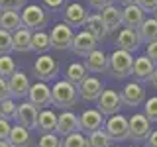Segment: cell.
<instances>
[{
	"mask_svg": "<svg viewBox=\"0 0 157 147\" xmlns=\"http://www.w3.org/2000/svg\"><path fill=\"white\" fill-rule=\"evenodd\" d=\"M86 141H88V147H110L112 145V139L108 137V134L104 131V127L92 131V134H88Z\"/></svg>",
	"mask_w": 157,
	"mask_h": 147,
	"instance_id": "obj_31",
	"label": "cell"
},
{
	"mask_svg": "<svg viewBox=\"0 0 157 147\" xmlns=\"http://www.w3.org/2000/svg\"><path fill=\"white\" fill-rule=\"evenodd\" d=\"M104 122H106V118L102 116L96 108H88V110H85L78 116L81 131H85V134H92V131H96V130H102V127H104Z\"/></svg>",
	"mask_w": 157,
	"mask_h": 147,
	"instance_id": "obj_13",
	"label": "cell"
},
{
	"mask_svg": "<svg viewBox=\"0 0 157 147\" xmlns=\"http://www.w3.org/2000/svg\"><path fill=\"white\" fill-rule=\"evenodd\" d=\"M102 90H104V85H102L100 78L88 75L85 81L81 82V86H78V96L86 102H96L98 98H100Z\"/></svg>",
	"mask_w": 157,
	"mask_h": 147,
	"instance_id": "obj_14",
	"label": "cell"
},
{
	"mask_svg": "<svg viewBox=\"0 0 157 147\" xmlns=\"http://www.w3.org/2000/svg\"><path fill=\"white\" fill-rule=\"evenodd\" d=\"M132 69H134V57H132V53L124 51V49H116L114 53H110V57H108V73L114 78L130 77Z\"/></svg>",
	"mask_w": 157,
	"mask_h": 147,
	"instance_id": "obj_2",
	"label": "cell"
},
{
	"mask_svg": "<svg viewBox=\"0 0 157 147\" xmlns=\"http://www.w3.org/2000/svg\"><path fill=\"white\" fill-rule=\"evenodd\" d=\"M75 131H81V124H78V116L73 114L71 110H63L61 114L57 116V127H55V134L59 137H65L71 135Z\"/></svg>",
	"mask_w": 157,
	"mask_h": 147,
	"instance_id": "obj_12",
	"label": "cell"
},
{
	"mask_svg": "<svg viewBox=\"0 0 157 147\" xmlns=\"http://www.w3.org/2000/svg\"><path fill=\"white\" fill-rule=\"evenodd\" d=\"M51 47V39H49V33H45V32H36L32 36V51H36V53H45L47 49Z\"/></svg>",
	"mask_w": 157,
	"mask_h": 147,
	"instance_id": "obj_30",
	"label": "cell"
},
{
	"mask_svg": "<svg viewBox=\"0 0 157 147\" xmlns=\"http://www.w3.org/2000/svg\"><path fill=\"white\" fill-rule=\"evenodd\" d=\"M122 6H132V4H137V0H118Z\"/></svg>",
	"mask_w": 157,
	"mask_h": 147,
	"instance_id": "obj_47",
	"label": "cell"
},
{
	"mask_svg": "<svg viewBox=\"0 0 157 147\" xmlns=\"http://www.w3.org/2000/svg\"><path fill=\"white\" fill-rule=\"evenodd\" d=\"M137 36L145 43L157 41V18H145L144 24L137 28Z\"/></svg>",
	"mask_w": 157,
	"mask_h": 147,
	"instance_id": "obj_28",
	"label": "cell"
},
{
	"mask_svg": "<svg viewBox=\"0 0 157 147\" xmlns=\"http://www.w3.org/2000/svg\"><path fill=\"white\" fill-rule=\"evenodd\" d=\"M32 29L28 28H22L18 32L12 33V39H14V51L18 53H26V51H32Z\"/></svg>",
	"mask_w": 157,
	"mask_h": 147,
	"instance_id": "obj_26",
	"label": "cell"
},
{
	"mask_svg": "<svg viewBox=\"0 0 157 147\" xmlns=\"http://www.w3.org/2000/svg\"><path fill=\"white\" fill-rule=\"evenodd\" d=\"M51 98H53V106H59L63 110H69L78 102V86H75L73 82H69L67 78L57 81L51 86Z\"/></svg>",
	"mask_w": 157,
	"mask_h": 147,
	"instance_id": "obj_1",
	"label": "cell"
},
{
	"mask_svg": "<svg viewBox=\"0 0 157 147\" xmlns=\"http://www.w3.org/2000/svg\"><path fill=\"white\" fill-rule=\"evenodd\" d=\"M88 4H90L94 10H104L112 4V0H88Z\"/></svg>",
	"mask_w": 157,
	"mask_h": 147,
	"instance_id": "obj_43",
	"label": "cell"
},
{
	"mask_svg": "<svg viewBox=\"0 0 157 147\" xmlns=\"http://www.w3.org/2000/svg\"><path fill=\"white\" fill-rule=\"evenodd\" d=\"M63 2H65V0H43V4H45L47 8H53V10L61 8V6H63Z\"/></svg>",
	"mask_w": 157,
	"mask_h": 147,
	"instance_id": "obj_45",
	"label": "cell"
},
{
	"mask_svg": "<svg viewBox=\"0 0 157 147\" xmlns=\"http://www.w3.org/2000/svg\"><path fill=\"white\" fill-rule=\"evenodd\" d=\"M120 96H122V102H124L126 106L137 108V106L145 104V90L140 82H128V85L122 88Z\"/></svg>",
	"mask_w": 157,
	"mask_h": 147,
	"instance_id": "obj_15",
	"label": "cell"
},
{
	"mask_svg": "<svg viewBox=\"0 0 157 147\" xmlns=\"http://www.w3.org/2000/svg\"><path fill=\"white\" fill-rule=\"evenodd\" d=\"M63 16H65L67 26H71V28H85V22H86L88 14H86V10H85L82 4L73 2V4H69V6L65 8Z\"/></svg>",
	"mask_w": 157,
	"mask_h": 147,
	"instance_id": "obj_18",
	"label": "cell"
},
{
	"mask_svg": "<svg viewBox=\"0 0 157 147\" xmlns=\"http://www.w3.org/2000/svg\"><path fill=\"white\" fill-rule=\"evenodd\" d=\"M20 16H22L24 28H28V29L39 32L41 28L47 26V12L41 6H37V4H28V6L22 10Z\"/></svg>",
	"mask_w": 157,
	"mask_h": 147,
	"instance_id": "obj_6",
	"label": "cell"
},
{
	"mask_svg": "<svg viewBox=\"0 0 157 147\" xmlns=\"http://www.w3.org/2000/svg\"><path fill=\"white\" fill-rule=\"evenodd\" d=\"M8 143L12 147H32V134L29 130H26L24 126H12V131H10Z\"/></svg>",
	"mask_w": 157,
	"mask_h": 147,
	"instance_id": "obj_25",
	"label": "cell"
},
{
	"mask_svg": "<svg viewBox=\"0 0 157 147\" xmlns=\"http://www.w3.org/2000/svg\"><path fill=\"white\" fill-rule=\"evenodd\" d=\"M22 28H24V24H22L20 12H14V10H0V29H6V32L14 33Z\"/></svg>",
	"mask_w": 157,
	"mask_h": 147,
	"instance_id": "obj_24",
	"label": "cell"
},
{
	"mask_svg": "<svg viewBox=\"0 0 157 147\" xmlns=\"http://www.w3.org/2000/svg\"><path fill=\"white\" fill-rule=\"evenodd\" d=\"M110 147H120V145H110Z\"/></svg>",
	"mask_w": 157,
	"mask_h": 147,
	"instance_id": "obj_49",
	"label": "cell"
},
{
	"mask_svg": "<svg viewBox=\"0 0 157 147\" xmlns=\"http://www.w3.org/2000/svg\"><path fill=\"white\" fill-rule=\"evenodd\" d=\"M122 106H124V102H122V96L118 90H102L100 98L96 100V110L100 112L104 118H110V116H116L120 114Z\"/></svg>",
	"mask_w": 157,
	"mask_h": 147,
	"instance_id": "obj_3",
	"label": "cell"
},
{
	"mask_svg": "<svg viewBox=\"0 0 157 147\" xmlns=\"http://www.w3.org/2000/svg\"><path fill=\"white\" fill-rule=\"evenodd\" d=\"M100 16H102V22H104L108 33L116 32L120 26H124V24H122V10L118 8V6H114V4H110L108 8L102 10Z\"/></svg>",
	"mask_w": 157,
	"mask_h": 147,
	"instance_id": "obj_23",
	"label": "cell"
},
{
	"mask_svg": "<svg viewBox=\"0 0 157 147\" xmlns=\"http://www.w3.org/2000/svg\"><path fill=\"white\" fill-rule=\"evenodd\" d=\"M37 118H39V108H36L32 102H22L18 104V116L16 122L24 126L26 130H37Z\"/></svg>",
	"mask_w": 157,
	"mask_h": 147,
	"instance_id": "obj_11",
	"label": "cell"
},
{
	"mask_svg": "<svg viewBox=\"0 0 157 147\" xmlns=\"http://www.w3.org/2000/svg\"><path fill=\"white\" fill-rule=\"evenodd\" d=\"M153 71H155V63L151 61L147 55L134 57V69H132V75H134L137 81H149V77L153 75Z\"/></svg>",
	"mask_w": 157,
	"mask_h": 147,
	"instance_id": "obj_20",
	"label": "cell"
},
{
	"mask_svg": "<svg viewBox=\"0 0 157 147\" xmlns=\"http://www.w3.org/2000/svg\"><path fill=\"white\" fill-rule=\"evenodd\" d=\"M128 122H130V139L134 141H145L149 137V134L153 131L151 130V122L145 114H134Z\"/></svg>",
	"mask_w": 157,
	"mask_h": 147,
	"instance_id": "obj_9",
	"label": "cell"
},
{
	"mask_svg": "<svg viewBox=\"0 0 157 147\" xmlns=\"http://www.w3.org/2000/svg\"><path fill=\"white\" fill-rule=\"evenodd\" d=\"M37 147H61V137L55 131L53 134H41L37 141Z\"/></svg>",
	"mask_w": 157,
	"mask_h": 147,
	"instance_id": "obj_36",
	"label": "cell"
},
{
	"mask_svg": "<svg viewBox=\"0 0 157 147\" xmlns=\"http://www.w3.org/2000/svg\"><path fill=\"white\" fill-rule=\"evenodd\" d=\"M144 20H145V12L137 6V4L124 6V10H122V24H124V28L137 29L144 24Z\"/></svg>",
	"mask_w": 157,
	"mask_h": 147,
	"instance_id": "obj_19",
	"label": "cell"
},
{
	"mask_svg": "<svg viewBox=\"0 0 157 147\" xmlns=\"http://www.w3.org/2000/svg\"><path fill=\"white\" fill-rule=\"evenodd\" d=\"M0 147H12V145H10L8 141H0Z\"/></svg>",
	"mask_w": 157,
	"mask_h": 147,
	"instance_id": "obj_48",
	"label": "cell"
},
{
	"mask_svg": "<svg viewBox=\"0 0 157 147\" xmlns=\"http://www.w3.org/2000/svg\"><path fill=\"white\" fill-rule=\"evenodd\" d=\"M88 77V71L85 67V63H71L65 71V78L69 82H73L75 86H81V82Z\"/></svg>",
	"mask_w": 157,
	"mask_h": 147,
	"instance_id": "obj_29",
	"label": "cell"
},
{
	"mask_svg": "<svg viewBox=\"0 0 157 147\" xmlns=\"http://www.w3.org/2000/svg\"><path fill=\"white\" fill-rule=\"evenodd\" d=\"M6 98H12V96H10L8 78H2V77H0V102H2V100H6Z\"/></svg>",
	"mask_w": 157,
	"mask_h": 147,
	"instance_id": "obj_41",
	"label": "cell"
},
{
	"mask_svg": "<svg viewBox=\"0 0 157 147\" xmlns=\"http://www.w3.org/2000/svg\"><path fill=\"white\" fill-rule=\"evenodd\" d=\"M149 82H151V86L157 88V67H155V71H153V75L149 77Z\"/></svg>",
	"mask_w": 157,
	"mask_h": 147,
	"instance_id": "obj_46",
	"label": "cell"
},
{
	"mask_svg": "<svg viewBox=\"0 0 157 147\" xmlns=\"http://www.w3.org/2000/svg\"><path fill=\"white\" fill-rule=\"evenodd\" d=\"M57 127V114L53 110H39V118H37V130L41 134H53Z\"/></svg>",
	"mask_w": 157,
	"mask_h": 147,
	"instance_id": "obj_27",
	"label": "cell"
},
{
	"mask_svg": "<svg viewBox=\"0 0 157 147\" xmlns=\"http://www.w3.org/2000/svg\"><path fill=\"white\" fill-rule=\"evenodd\" d=\"M145 147H157V130H153L145 139Z\"/></svg>",
	"mask_w": 157,
	"mask_h": 147,
	"instance_id": "obj_44",
	"label": "cell"
},
{
	"mask_svg": "<svg viewBox=\"0 0 157 147\" xmlns=\"http://www.w3.org/2000/svg\"><path fill=\"white\" fill-rule=\"evenodd\" d=\"M61 147H88L86 135H82V131H75L71 135H65L61 141Z\"/></svg>",
	"mask_w": 157,
	"mask_h": 147,
	"instance_id": "obj_33",
	"label": "cell"
},
{
	"mask_svg": "<svg viewBox=\"0 0 157 147\" xmlns=\"http://www.w3.org/2000/svg\"><path fill=\"white\" fill-rule=\"evenodd\" d=\"M134 147H144V145H134Z\"/></svg>",
	"mask_w": 157,
	"mask_h": 147,
	"instance_id": "obj_50",
	"label": "cell"
},
{
	"mask_svg": "<svg viewBox=\"0 0 157 147\" xmlns=\"http://www.w3.org/2000/svg\"><path fill=\"white\" fill-rule=\"evenodd\" d=\"M145 55L151 59V61L155 63V67H157V41H151V43H147V51H145Z\"/></svg>",
	"mask_w": 157,
	"mask_h": 147,
	"instance_id": "obj_42",
	"label": "cell"
},
{
	"mask_svg": "<svg viewBox=\"0 0 157 147\" xmlns=\"http://www.w3.org/2000/svg\"><path fill=\"white\" fill-rule=\"evenodd\" d=\"M10 51H14L12 33L6 29H0V55H10Z\"/></svg>",
	"mask_w": 157,
	"mask_h": 147,
	"instance_id": "obj_35",
	"label": "cell"
},
{
	"mask_svg": "<svg viewBox=\"0 0 157 147\" xmlns=\"http://www.w3.org/2000/svg\"><path fill=\"white\" fill-rule=\"evenodd\" d=\"M137 6H140L144 12H153L157 10V0H137Z\"/></svg>",
	"mask_w": 157,
	"mask_h": 147,
	"instance_id": "obj_40",
	"label": "cell"
},
{
	"mask_svg": "<svg viewBox=\"0 0 157 147\" xmlns=\"http://www.w3.org/2000/svg\"><path fill=\"white\" fill-rule=\"evenodd\" d=\"M86 71L90 73H108V55L100 49H94L90 55L86 57V63H85Z\"/></svg>",
	"mask_w": 157,
	"mask_h": 147,
	"instance_id": "obj_22",
	"label": "cell"
},
{
	"mask_svg": "<svg viewBox=\"0 0 157 147\" xmlns=\"http://www.w3.org/2000/svg\"><path fill=\"white\" fill-rule=\"evenodd\" d=\"M85 29L96 39V41H102V39H106V36H108V29L104 26V22H102L100 14H90L85 22Z\"/></svg>",
	"mask_w": 157,
	"mask_h": 147,
	"instance_id": "obj_21",
	"label": "cell"
},
{
	"mask_svg": "<svg viewBox=\"0 0 157 147\" xmlns=\"http://www.w3.org/2000/svg\"><path fill=\"white\" fill-rule=\"evenodd\" d=\"M28 4L26 0H0V10H14V12H20L24 10Z\"/></svg>",
	"mask_w": 157,
	"mask_h": 147,
	"instance_id": "obj_38",
	"label": "cell"
},
{
	"mask_svg": "<svg viewBox=\"0 0 157 147\" xmlns=\"http://www.w3.org/2000/svg\"><path fill=\"white\" fill-rule=\"evenodd\" d=\"M96 45H98L96 39L92 37L86 29H81V32L75 33V37H73L71 49L75 51V55H78V57H88L96 49Z\"/></svg>",
	"mask_w": 157,
	"mask_h": 147,
	"instance_id": "obj_10",
	"label": "cell"
},
{
	"mask_svg": "<svg viewBox=\"0 0 157 147\" xmlns=\"http://www.w3.org/2000/svg\"><path fill=\"white\" fill-rule=\"evenodd\" d=\"M32 73L33 77H37L41 82H47V81H53L57 75H59V63L55 57L51 55H39L36 59L32 67Z\"/></svg>",
	"mask_w": 157,
	"mask_h": 147,
	"instance_id": "obj_5",
	"label": "cell"
},
{
	"mask_svg": "<svg viewBox=\"0 0 157 147\" xmlns=\"http://www.w3.org/2000/svg\"><path fill=\"white\" fill-rule=\"evenodd\" d=\"M155 18H157V10H155Z\"/></svg>",
	"mask_w": 157,
	"mask_h": 147,
	"instance_id": "obj_51",
	"label": "cell"
},
{
	"mask_svg": "<svg viewBox=\"0 0 157 147\" xmlns=\"http://www.w3.org/2000/svg\"><path fill=\"white\" fill-rule=\"evenodd\" d=\"M144 114L149 118V122L153 124V122H157V96H151L145 100L144 104Z\"/></svg>",
	"mask_w": 157,
	"mask_h": 147,
	"instance_id": "obj_37",
	"label": "cell"
},
{
	"mask_svg": "<svg viewBox=\"0 0 157 147\" xmlns=\"http://www.w3.org/2000/svg\"><path fill=\"white\" fill-rule=\"evenodd\" d=\"M10 131H12V124L6 118H0V141H8Z\"/></svg>",
	"mask_w": 157,
	"mask_h": 147,
	"instance_id": "obj_39",
	"label": "cell"
},
{
	"mask_svg": "<svg viewBox=\"0 0 157 147\" xmlns=\"http://www.w3.org/2000/svg\"><path fill=\"white\" fill-rule=\"evenodd\" d=\"M16 73V61L10 55H0V77L10 78Z\"/></svg>",
	"mask_w": 157,
	"mask_h": 147,
	"instance_id": "obj_34",
	"label": "cell"
},
{
	"mask_svg": "<svg viewBox=\"0 0 157 147\" xmlns=\"http://www.w3.org/2000/svg\"><path fill=\"white\" fill-rule=\"evenodd\" d=\"M140 43L141 39L137 36V29H132V28H122L116 36V45L118 49H124L128 53H134L140 49Z\"/></svg>",
	"mask_w": 157,
	"mask_h": 147,
	"instance_id": "obj_17",
	"label": "cell"
},
{
	"mask_svg": "<svg viewBox=\"0 0 157 147\" xmlns=\"http://www.w3.org/2000/svg\"><path fill=\"white\" fill-rule=\"evenodd\" d=\"M8 86H10V96H12L14 100H18V98H28V92H29V88H32V82H29L26 73L16 71L12 77L8 78Z\"/></svg>",
	"mask_w": 157,
	"mask_h": 147,
	"instance_id": "obj_16",
	"label": "cell"
},
{
	"mask_svg": "<svg viewBox=\"0 0 157 147\" xmlns=\"http://www.w3.org/2000/svg\"><path fill=\"white\" fill-rule=\"evenodd\" d=\"M104 131L112 141H126V139H130V122L122 114L110 116L104 122Z\"/></svg>",
	"mask_w": 157,
	"mask_h": 147,
	"instance_id": "obj_4",
	"label": "cell"
},
{
	"mask_svg": "<svg viewBox=\"0 0 157 147\" xmlns=\"http://www.w3.org/2000/svg\"><path fill=\"white\" fill-rule=\"evenodd\" d=\"M28 102H32L39 110H45L47 106H51L53 98H51V88L47 86V82L37 81L36 85H32V88L28 92Z\"/></svg>",
	"mask_w": 157,
	"mask_h": 147,
	"instance_id": "obj_8",
	"label": "cell"
},
{
	"mask_svg": "<svg viewBox=\"0 0 157 147\" xmlns=\"http://www.w3.org/2000/svg\"><path fill=\"white\" fill-rule=\"evenodd\" d=\"M18 116V104L14 98H6V100L0 102V118H6V120H16Z\"/></svg>",
	"mask_w": 157,
	"mask_h": 147,
	"instance_id": "obj_32",
	"label": "cell"
},
{
	"mask_svg": "<svg viewBox=\"0 0 157 147\" xmlns=\"http://www.w3.org/2000/svg\"><path fill=\"white\" fill-rule=\"evenodd\" d=\"M73 37H75V32H73L71 26H67L65 22L53 26V29L49 32V39H51V47L57 49V51H65V49H71Z\"/></svg>",
	"mask_w": 157,
	"mask_h": 147,
	"instance_id": "obj_7",
	"label": "cell"
}]
</instances>
